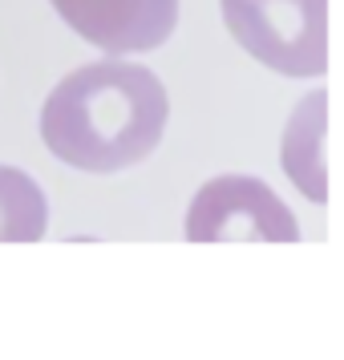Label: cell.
<instances>
[{"label": "cell", "mask_w": 344, "mask_h": 360, "mask_svg": "<svg viewBox=\"0 0 344 360\" xmlns=\"http://www.w3.org/2000/svg\"><path fill=\"white\" fill-rule=\"evenodd\" d=\"M170 101L163 82L130 61H94L57 82L41 110V138L61 162L114 174L163 142Z\"/></svg>", "instance_id": "6da1fadb"}, {"label": "cell", "mask_w": 344, "mask_h": 360, "mask_svg": "<svg viewBox=\"0 0 344 360\" xmlns=\"http://www.w3.org/2000/svg\"><path fill=\"white\" fill-rule=\"evenodd\" d=\"M231 37L284 77H324L328 0H223Z\"/></svg>", "instance_id": "7a4b0ae2"}, {"label": "cell", "mask_w": 344, "mask_h": 360, "mask_svg": "<svg viewBox=\"0 0 344 360\" xmlns=\"http://www.w3.org/2000/svg\"><path fill=\"white\" fill-rule=\"evenodd\" d=\"M191 243H300V223L263 179H211L186 214Z\"/></svg>", "instance_id": "3957f363"}, {"label": "cell", "mask_w": 344, "mask_h": 360, "mask_svg": "<svg viewBox=\"0 0 344 360\" xmlns=\"http://www.w3.org/2000/svg\"><path fill=\"white\" fill-rule=\"evenodd\" d=\"M73 33L106 53L158 49L179 25V0H53Z\"/></svg>", "instance_id": "277c9868"}, {"label": "cell", "mask_w": 344, "mask_h": 360, "mask_svg": "<svg viewBox=\"0 0 344 360\" xmlns=\"http://www.w3.org/2000/svg\"><path fill=\"white\" fill-rule=\"evenodd\" d=\"M328 94L316 89L295 105V117L284 130V166L292 182L312 198V202H324L328 198V170H324V154H320V142H324V126H328Z\"/></svg>", "instance_id": "5b68a950"}, {"label": "cell", "mask_w": 344, "mask_h": 360, "mask_svg": "<svg viewBox=\"0 0 344 360\" xmlns=\"http://www.w3.org/2000/svg\"><path fill=\"white\" fill-rule=\"evenodd\" d=\"M49 227V202L25 170L0 166V243H37Z\"/></svg>", "instance_id": "8992f818"}]
</instances>
